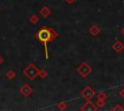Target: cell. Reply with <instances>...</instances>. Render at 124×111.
Wrapping results in <instances>:
<instances>
[{"label": "cell", "instance_id": "obj_1", "mask_svg": "<svg viewBox=\"0 0 124 111\" xmlns=\"http://www.w3.org/2000/svg\"><path fill=\"white\" fill-rule=\"evenodd\" d=\"M58 33L51 27H46L43 26L41 29H39L36 34L35 38L44 45L45 48V58L47 61L48 60V48H47V43L50 42H54L58 38Z\"/></svg>", "mask_w": 124, "mask_h": 111}, {"label": "cell", "instance_id": "obj_2", "mask_svg": "<svg viewBox=\"0 0 124 111\" xmlns=\"http://www.w3.org/2000/svg\"><path fill=\"white\" fill-rule=\"evenodd\" d=\"M22 73H23L30 81H34V80L36 79V77L38 76L39 69L35 66V64L31 63V64H28V65L22 69Z\"/></svg>", "mask_w": 124, "mask_h": 111}, {"label": "cell", "instance_id": "obj_3", "mask_svg": "<svg viewBox=\"0 0 124 111\" xmlns=\"http://www.w3.org/2000/svg\"><path fill=\"white\" fill-rule=\"evenodd\" d=\"M92 70H93L92 67L86 62H82L77 68V72L83 78H86L87 76H89V74L92 72Z\"/></svg>", "mask_w": 124, "mask_h": 111}, {"label": "cell", "instance_id": "obj_4", "mask_svg": "<svg viewBox=\"0 0 124 111\" xmlns=\"http://www.w3.org/2000/svg\"><path fill=\"white\" fill-rule=\"evenodd\" d=\"M95 91L90 87V86H85L79 93L80 97L82 98H84L85 100H91L92 97L95 96Z\"/></svg>", "mask_w": 124, "mask_h": 111}, {"label": "cell", "instance_id": "obj_5", "mask_svg": "<svg viewBox=\"0 0 124 111\" xmlns=\"http://www.w3.org/2000/svg\"><path fill=\"white\" fill-rule=\"evenodd\" d=\"M19 93H20L24 97H28L30 95H32V93H33V88H32L29 84H24V85L21 86V88L19 89Z\"/></svg>", "mask_w": 124, "mask_h": 111}, {"label": "cell", "instance_id": "obj_6", "mask_svg": "<svg viewBox=\"0 0 124 111\" xmlns=\"http://www.w3.org/2000/svg\"><path fill=\"white\" fill-rule=\"evenodd\" d=\"M97 109H98L97 106L91 100H85L84 104L80 107L81 111H96Z\"/></svg>", "mask_w": 124, "mask_h": 111}, {"label": "cell", "instance_id": "obj_7", "mask_svg": "<svg viewBox=\"0 0 124 111\" xmlns=\"http://www.w3.org/2000/svg\"><path fill=\"white\" fill-rule=\"evenodd\" d=\"M111 48H112V50L115 52V53H121L123 50H124V43L120 41V40H116L113 43H112V45H111Z\"/></svg>", "mask_w": 124, "mask_h": 111}, {"label": "cell", "instance_id": "obj_8", "mask_svg": "<svg viewBox=\"0 0 124 111\" xmlns=\"http://www.w3.org/2000/svg\"><path fill=\"white\" fill-rule=\"evenodd\" d=\"M88 33L92 36V37H96L99 35L100 33V27L97 25H91L88 29Z\"/></svg>", "mask_w": 124, "mask_h": 111}, {"label": "cell", "instance_id": "obj_9", "mask_svg": "<svg viewBox=\"0 0 124 111\" xmlns=\"http://www.w3.org/2000/svg\"><path fill=\"white\" fill-rule=\"evenodd\" d=\"M50 14H51V11H50V9H49L48 7H46V6H44V7L40 10V14H41L44 18L48 17V16L50 15Z\"/></svg>", "mask_w": 124, "mask_h": 111}, {"label": "cell", "instance_id": "obj_10", "mask_svg": "<svg viewBox=\"0 0 124 111\" xmlns=\"http://www.w3.org/2000/svg\"><path fill=\"white\" fill-rule=\"evenodd\" d=\"M16 72L14 69H9L5 74V77L9 80H14L16 78Z\"/></svg>", "mask_w": 124, "mask_h": 111}, {"label": "cell", "instance_id": "obj_11", "mask_svg": "<svg viewBox=\"0 0 124 111\" xmlns=\"http://www.w3.org/2000/svg\"><path fill=\"white\" fill-rule=\"evenodd\" d=\"M47 74H48L47 70H46V69H39V73H38V76H39L40 78H42V79H45V78L47 76Z\"/></svg>", "mask_w": 124, "mask_h": 111}, {"label": "cell", "instance_id": "obj_12", "mask_svg": "<svg viewBox=\"0 0 124 111\" xmlns=\"http://www.w3.org/2000/svg\"><path fill=\"white\" fill-rule=\"evenodd\" d=\"M29 22L31 24H37L39 22V17L37 14H32L30 17H29Z\"/></svg>", "mask_w": 124, "mask_h": 111}, {"label": "cell", "instance_id": "obj_13", "mask_svg": "<svg viewBox=\"0 0 124 111\" xmlns=\"http://www.w3.org/2000/svg\"><path fill=\"white\" fill-rule=\"evenodd\" d=\"M105 104H106V100H104V99L97 98V100L95 102V105L97 106V108H103L105 106Z\"/></svg>", "mask_w": 124, "mask_h": 111}, {"label": "cell", "instance_id": "obj_14", "mask_svg": "<svg viewBox=\"0 0 124 111\" xmlns=\"http://www.w3.org/2000/svg\"><path fill=\"white\" fill-rule=\"evenodd\" d=\"M97 98L106 100V99L108 98V95H107V94H106L104 91H101V92H99V93L97 94Z\"/></svg>", "mask_w": 124, "mask_h": 111}, {"label": "cell", "instance_id": "obj_15", "mask_svg": "<svg viewBox=\"0 0 124 111\" xmlns=\"http://www.w3.org/2000/svg\"><path fill=\"white\" fill-rule=\"evenodd\" d=\"M67 106H68V104H67L66 101H60V102L57 103V107L60 110H65L67 108Z\"/></svg>", "mask_w": 124, "mask_h": 111}, {"label": "cell", "instance_id": "obj_16", "mask_svg": "<svg viewBox=\"0 0 124 111\" xmlns=\"http://www.w3.org/2000/svg\"><path fill=\"white\" fill-rule=\"evenodd\" d=\"M112 110H113V111H115V110H124V107H122L120 104H116V105L112 108Z\"/></svg>", "mask_w": 124, "mask_h": 111}, {"label": "cell", "instance_id": "obj_17", "mask_svg": "<svg viewBox=\"0 0 124 111\" xmlns=\"http://www.w3.org/2000/svg\"><path fill=\"white\" fill-rule=\"evenodd\" d=\"M119 96H120L122 98H124V87L119 91Z\"/></svg>", "mask_w": 124, "mask_h": 111}, {"label": "cell", "instance_id": "obj_18", "mask_svg": "<svg viewBox=\"0 0 124 111\" xmlns=\"http://www.w3.org/2000/svg\"><path fill=\"white\" fill-rule=\"evenodd\" d=\"M65 1H66V3H67V4L72 5V4H74V3H75V1H76V0H65Z\"/></svg>", "mask_w": 124, "mask_h": 111}, {"label": "cell", "instance_id": "obj_19", "mask_svg": "<svg viewBox=\"0 0 124 111\" xmlns=\"http://www.w3.org/2000/svg\"><path fill=\"white\" fill-rule=\"evenodd\" d=\"M3 62H4V59H3V57L0 55V66L3 64Z\"/></svg>", "mask_w": 124, "mask_h": 111}, {"label": "cell", "instance_id": "obj_20", "mask_svg": "<svg viewBox=\"0 0 124 111\" xmlns=\"http://www.w3.org/2000/svg\"><path fill=\"white\" fill-rule=\"evenodd\" d=\"M120 33H121V35H122V36L124 37V27H123V28H122V29L120 30Z\"/></svg>", "mask_w": 124, "mask_h": 111}, {"label": "cell", "instance_id": "obj_21", "mask_svg": "<svg viewBox=\"0 0 124 111\" xmlns=\"http://www.w3.org/2000/svg\"><path fill=\"white\" fill-rule=\"evenodd\" d=\"M0 12H1V9H0Z\"/></svg>", "mask_w": 124, "mask_h": 111}]
</instances>
